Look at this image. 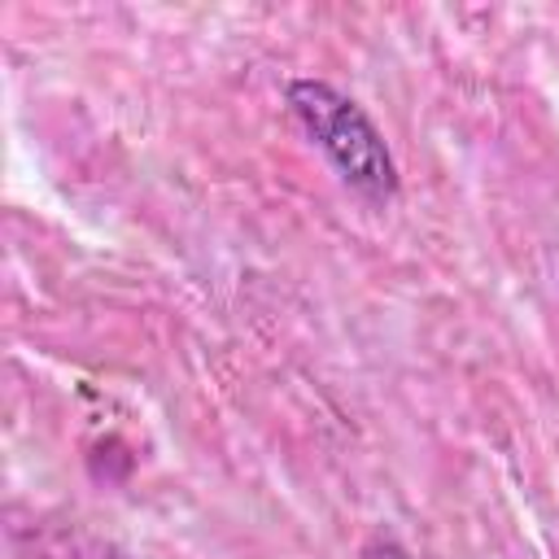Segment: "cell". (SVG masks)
Segmentation results:
<instances>
[{
    "instance_id": "obj_1",
    "label": "cell",
    "mask_w": 559,
    "mask_h": 559,
    "mask_svg": "<svg viewBox=\"0 0 559 559\" xmlns=\"http://www.w3.org/2000/svg\"><path fill=\"white\" fill-rule=\"evenodd\" d=\"M288 114L310 135V144L332 162V170L362 192L367 201H393L397 197V162L380 135V127L367 118V109L332 87L328 79H293L284 87Z\"/></svg>"
},
{
    "instance_id": "obj_2",
    "label": "cell",
    "mask_w": 559,
    "mask_h": 559,
    "mask_svg": "<svg viewBox=\"0 0 559 559\" xmlns=\"http://www.w3.org/2000/svg\"><path fill=\"white\" fill-rule=\"evenodd\" d=\"M362 559H415V555L393 537H376V542L362 546Z\"/></svg>"
}]
</instances>
